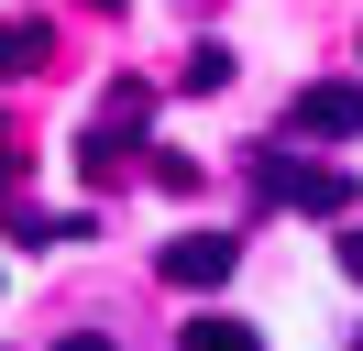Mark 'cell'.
I'll list each match as a JSON object with an SVG mask.
<instances>
[{
  "label": "cell",
  "mask_w": 363,
  "mask_h": 351,
  "mask_svg": "<svg viewBox=\"0 0 363 351\" xmlns=\"http://www.w3.org/2000/svg\"><path fill=\"white\" fill-rule=\"evenodd\" d=\"M253 197H264V209H308V219H352V176L341 165H297L286 143L253 154Z\"/></svg>",
  "instance_id": "obj_1"
},
{
  "label": "cell",
  "mask_w": 363,
  "mask_h": 351,
  "mask_svg": "<svg viewBox=\"0 0 363 351\" xmlns=\"http://www.w3.org/2000/svg\"><path fill=\"white\" fill-rule=\"evenodd\" d=\"M155 275H165V285H187V297H209V285L242 275V231H177V241L155 253Z\"/></svg>",
  "instance_id": "obj_2"
},
{
  "label": "cell",
  "mask_w": 363,
  "mask_h": 351,
  "mask_svg": "<svg viewBox=\"0 0 363 351\" xmlns=\"http://www.w3.org/2000/svg\"><path fill=\"white\" fill-rule=\"evenodd\" d=\"M352 132H363V88L352 77H319V88L286 99V143H352Z\"/></svg>",
  "instance_id": "obj_3"
},
{
  "label": "cell",
  "mask_w": 363,
  "mask_h": 351,
  "mask_svg": "<svg viewBox=\"0 0 363 351\" xmlns=\"http://www.w3.org/2000/svg\"><path fill=\"white\" fill-rule=\"evenodd\" d=\"M45 66H55V33H45V22H0V88L45 77Z\"/></svg>",
  "instance_id": "obj_4"
},
{
  "label": "cell",
  "mask_w": 363,
  "mask_h": 351,
  "mask_svg": "<svg viewBox=\"0 0 363 351\" xmlns=\"http://www.w3.org/2000/svg\"><path fill=\"white\" fill-rule=\"evenodd\" d=\"M177 351H264V340H253L242 318H187V340H177Z\"/></svg>",
  "instance_id": "obj_5"
},
{
  "label": "cell",
  "mask_w": 363,
  "mask_h": 351,
  "mask_svg": "<svg viewBox=\"0 0 363 351\" xmlns=\"http://www.w3.org/2000/svg\"><path fill=\"white\" fill-rule=\"evenodd\" d=\"M187 88H199V99H209V88H231V44H199V55H187Z\"/></svg>",
  "instance_id": "obj_6"
},
{
  "label": "cell",
  "mask_w": 363,
  "mask_h": 351,
  "mask_svg": "<svg viewBox=\"0 0 363 351\" xmlns=\"http://www.w3.org/2000/svg\"><path fill=\"white\" fill-rule=\"evenodd\" d=\"M11 176H23V143H11V121H0V197H11Z\"/></svg>",
  "instance_id": "obj_7"
},
{
  "label": "cell",
  "mask_w": 363,
  "mask_h": 351,
  "mask_svg": "<svg viewBox=\"0 0 363 351\" xmlns=\"http://www.w3.org/2000/svg\"><path fill=\"white\" fill-rule=\"evenodd\" d=\"M330 263H341V275L363 285V231H341V253H330Z\"/></svg>",
  "instance_id": "obj_8"
},
{
  "label": "cell",
  "mask_w": 363,
  "mask_h": 351,
  "mask_svg": "<svg viewBox=\"0 0 363 351\" xmlns=\"http://www.w3.org/2000/svg\"><path fill=\"white\" fill-rule=\"evenodd\" d=\"M55 351H121V340H99V329H67V340H55Z\"/></svg>",
  "instance_id": "obj_9"
},
{
  "label": "cell",
  "mask_w": 363,
  "mask_h": 351,
  "mask_svg": "<svg viewBox=\"0 0 363 351\" xmlns=\"http://www.w3.org/2000/svg\"><path fill=\"white\" fill-rule=\"evenodd\" d=\"M89 11H121V0H89Z\"/></svg>",
  "instance_id": "obj_10"
},
{
  "label": "cell",
  "mask_w": 363,
  "mask_h": 351,
  "mask_svg": "<svg viewBox=\"0 0 363 351\" xmlns=\"http://www.w3.org/2000/svg\"><path fill=\"white\" fill-rule=\"evenodd\" d=\"M352 351H363V329H352Z\"/></svg>",
  "instance_id": "obj_11"
}]
</instances>
